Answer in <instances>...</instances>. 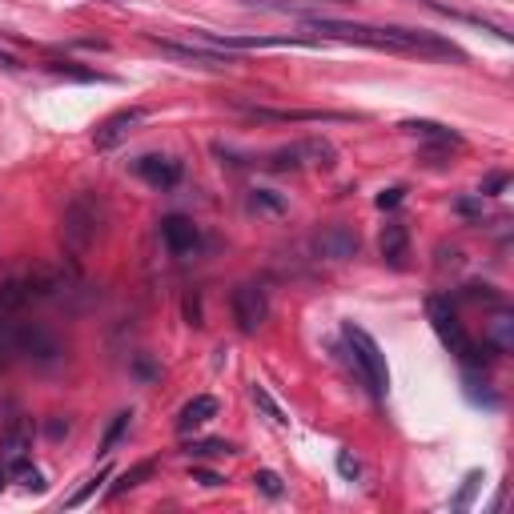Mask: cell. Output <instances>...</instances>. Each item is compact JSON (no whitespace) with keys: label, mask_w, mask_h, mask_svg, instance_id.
Masks as SVG:
<instances>
[{"label":"cell","mask_w":514,"mask_h":514,"mask_svg":"<svg viewBox=\"0 0 514 514\" xmlns=\"http://www.w3.org/2000/svg\"><path fill=\"white\" fill-rule=\"evenodd\" d=\"M310 33L346 41V45H366L382 53H406V57H430V61H466L458 45L430 29H402V25H358V21H334V17H302Z\"/></svg>","instance_id":"obj_1"},{"label":"cell","mask_w":514,"mask_h":514,"mask_svg":"<svg viewBox=\"0 0 514 514\" xmlns=\"http://www.w3.org/2000/svg\"><path fill=\"white\" fill-rule=\"evenodd\" d=\"M426 318H430L434 334L442 338V346H446V350H450L466 370H482V366L490 362V350H494V346H490V342H486V346H478V342L462 330V322H458V314H454V306H450L446 298H438V294H434V298L426 302Z\"/></svg>","instance_id":"obj_2"},{"label":"cell","mask_w":514,"mask_h":514,"mask_svg":"<svg viewBox=\"0 0 514 514\" xmlns=\"http://www.w3.org/2000/svg\"><path fill=\"white\" fill-rule=\"evenodd\" d=\"M342 338H346L350 358H354V370L362 374V382L374 394V402H386V394H390V366H386L382 346L362 326H354V322H342Z\"/></svg>","instance_id":"obj_3"},{"label":"cell","mask_w":514,"mask_h":514,"mask_svg":"<svg viewBox=\"0 0 514 514\" xmlns=\"http://www.w3.org/2000/svg\"><path fill=\"white\" fill-rule=\"evenodd\" d=\"M0 346L13 350V354H21V358H37V362H57V358H61V342H57L45 326L25 322L21 314L0 322Z\"/></svg>","instance_id":"obj_4"},{"label":"cell","mask_w":514,"mask_h":514,"mask_svg":"<svg viewBox=\"0 0 514 514\" xmlns=\"http://www.w3.org/2000/svg\"><path fill=\"white\" fill-rule=\"evenodd\" d=\"M57 290H61V278H57V274H29V278H9V282H0V322L25 314L33 302L53 298Z\"/></svg>","instance_id":"obj_5"},{"label":"cell","mask_w":514,"mask_h":514,"mask_svg":"<svg viewBox=\"0 0 514 514\" xmlns=\"http://www.w3.org/2000/svg\"><path fill=\"white\" fill-rule=\"evenodd\" d=\"M101 225H105V205H101V197H93V193L73 197V205L65 209V221H61L65 241H69L73 253H85V249L97 241Z\"/></svg>","instance_id":"obj_6"},{"label":"cell","mask_w":514,"mask_h":514,"mask_svg":"<svg viewBox=\"0 0 514 514\" xmlns=\"http://www.w3.org/2000/svg\"><path fill=\"white\" fill-rule=\"evenodd\" d=\"M149 45H153L161 57H169V61H177V65H189V69L225 73V69H233V65H237L229 53L209 49V45H193V41H161V37H149Z\"/></svg>","instance_id":"obj_7"},{"label":"cell","mask_w":514,"mask_h":514,"mask_svg":"<svg viewBox=\"0 0 514 514\" xmlns=\"http://www.w3.org/2000/svg\"><path fill=\"white\" fill-rule=\"evenodd\" d=\"M334 145L322 141V137H306V141H294L286 149H274L270 153V169L274 173H286V169H302V165H334Z\"/></svg>","instance_id":"obj_8"},{"label":"cell","mask_w":514,"mask_h":514,"mask_svg":"<svg viewBox=\"0 0 514 514\" xmlns=\"http://www.w3.org/2000/svg\"><path fill=\"white\" fill-rule=\"evenodd\" d=\"M229 306H233V322H237L241 334H257V330L266 326V318H270V298H266L262 286H253V282L237 286L233 298H229Z\"/></svg>","instance_id":"obj_9"},{"label":"cell","mask_w":514,"mask_h":514,"mask_svg":"<svg viewBox=\"0 0 514 514\" xmlns=\"http://www.w3.org/2000/svg\"><path fill=\"white\" fill-rule=\"evenodd\" d=\"M149 121V109H141V105H133V109H117L113 117H105L101 125H97V133H93V145L105 153V149H117L121 141H129V133L137 129V125H145Z\"/></svg>","instance_id":"obj_10"},{"label":"cell","mask_w":514,"mask_h":514,"mask_svg":"<svg viewBox=\"0 0 514 514\" xmlns=\"http://www.w3.org/2000/svg\"><path fill=\"white\" fill-rule=\"evenodd\" d=\"M314 249H318V257H326V262H350V257L358 253V233H354L350 225L334 221V225L318 229Z\"/></svg>","instance_id":"obj_11"},{"label":"cell","mask_w":514,"mask_h":514,"mask_svg":"<svg viewBox=\"0 0 514 514\" xmlns=\"http://www.w3.org/2000/svg\"><path fill=\"white\" fill-rule=\"evenodd\" d=\"M133 173L153 189H173L181 181V161L169 153H145L133 161Z\"/></svg>","instance_id":"obj_12"},{"label":"cell","mask_w":514,"mask_h":514,"mask_svg":"<svg viewBox=\"0 0 514 514\" xmlns=\"http://www.w3.org/2000/svg\"><path fill=\"white\" fill-rule=\"evenodd\" d=\"M161 241H165V249H169L173 257H189V253L201 245V229H197L189 217L169 213V217H161Z\"/></svg>","instance_id":"obj_13"},{"label":"cell","mask_w":514,"mask_h":514,"mask_svg":"<svg viewBox=\"0 0 514 514\" xmlns=\"http://www.w3.org/2000/svg\"><path fill=\"white\" fill-rule=\"evenodd\" d=\"M249 117L257 121H350V113H326V109H262V105H245Z\"/></svg>","instance_id":"obj_14"},{"label":"cell","mask_w":514,"mask_h":514,"mask_svg":"<svg viewBox=\"0 0 514 514\" xmlns=\"http://www.w3.org/2000/svg\"><path fill=\"white\" fill-rule=\"evenodd\" d=\"M33 450V430L29 422H13L5 434H0V462L13 466V462H25Z\"/></svg>","instance_id":"obj_15"},{"label":"cell","mask_w":514,"mask_h":514,"mask_svg":"<svg viewBox=\"0 0 514 514\" xmlns=\"http://www.w3.org/2000/svg\"><path fill=\"white\" fill-rule=\"evenodd\" d=\"M378 245H382V257H386V262H390L394 270H402V266H406V253H410V233H406V225H402V221H386V225H382Z\"/></svg>","instance_id":"obj_16"},{"label":"cell","mask_w":514,"mask_h":514,"mask_svg":"<svg viewBox=\"0 0 514 514\" xmlns=\"http://www.w3.org/2000/svg\"><path fill=\"white\" fill-rule=\"evenodd\" d=\"M209 418H217V398H209V394H197L193 402H185V406L177 410V434L201 430Z\"/></svg>","instance_id":"obj_17"},{"label":"cell","mask_w":514,"mask_h":514,"mask_svg":"<svg viewBox=\"0 0 514 514\" xmlns=\"http://www.w3.org/2000/svg\"><path fill=\"white\" fill-rule=\"evenodd\" d=\"M402 129H406V133H414V137H422V141H430V145H438V149H450V145L458 149V145H462V137H458V133H450V129H446V125H438V121H406Z\"/></svg>","instance_id":"obj_18"},{"label":"cell","mask_w":514,"mask_h":514,"mask_svg":"<svg viewBox=\"0 0 514 514\" xmlns=\"http://www.w3.org/2000/svg\"><path fill=\"white\" fill-rule=\"evenodd\" d=\"M414 5H422V9H430V13H438V17H450V21H466V25H482V29H490L498 41H510V33L506 29H494V25H486L482 17H466V13H458V9H450V5H442V0H414Z\"/></svg>","instance_id":"obj_19"},{"label":"cell","mask_w":514,"mask_h":514,"mask_svg":"<svg viewBox=\"0 0 514 514\" xmlns=\"http://www.w3.org/2000/svg\"><path fill=\"white\" fill-rule=\"evenodd\" d=\"M153 470H157V462H137L133 470H121V474H117V482L109 486V498H121L125 490H137L145 478H153Z\"/></svg>","instance_id":"obj_20"},{"label":"cell","mask_w":514,"mask_h":514,"mask_svg":"<svg viewBox=\"0 0 514 514\" xmlns=\"http://www.w3.org/2000/svg\"><path fill=\"white\" fill-rule=\"evenodd\" d=\"M490 346L498 350V354H506L510 346H514V322H510V314L502 310V314H494V322H490Z\"/></svg>","instance_id":"obj_21"},{"label":"cell","mask_w":514,"mask_h":514,"mask_svg":"<svg viewBox=\"0 0 514 514\" xmlns=\"http://www.w3.org/2000/svg\"><path fill=\"white\" fill-rule=\"evenodd\" d=\"M181 454H197V458H217V454H233V442H225V438H197V442H185L181 446Z\"/></svg>","instance_id":"obj_22"},{"label":"cell","mask_w":514,"mask_h":514,"mask_svg":"<svg viewBox=\"0 0 514 514\" xmlns=\"http://www.w3.org/2000/svg\"><path fill=\"white\" fill-rule=\"evenodd\" d=\"M109 478H113V470H109V466H101L93 478H85V486H81L73 498H65V510H77V506H85V502H89V498L101 490V482H109Z\"/></svg>","instance_id":"obj_23"},{"label":"cell","mask_w":514,"mask_h":514,"mask_svg":"<svg viewBox=\"0 0 514 514\" xmlns=\"http://www.w3.org/2000/svg\"><path fill=\"white\" fill-rule=\"evenodd\" d=\"M249 398H253V406L262 410L270 422H290V418H286V410H282V406L270 398V390H266V386H249Z\"/></svg>","instance_id":"obj_24"},{"label":"cell","mask_w":514,"mask_h":514,"mask_svg":"<svg viewBox=\"0 0 514 514\" xmlns=\"http://www.w3.org/2000/svg\"><path fill=\"white\" fill-rule=\"evenodd\" d=\"M249 209H257V213H286V197H278L274 189H253L249 193Z\"/></svg>","instance_id":"obj_25"},{"label":"cell","mask_w":514,"mask_h":514,"mask_svg":"<svg viewBox=\"0 0 514 514\" xmlns=\"http://www.w3.org/2000/svg\"><path fill=\"white\" fill-rule=\"evenodd\" d=\"M129 422H133V410H121V414L113 418V426H109L105 438H101V454H113V446L121 442V434L129 430Z\"/></svg>","instance_id":"obj_26"},{"label":"cell","mask_w":514,"mask_h":514,"mask_svg":"<svg viewBox=\"0 0 514 514\" xmlns=\"http://www.w3.org/2000/svg\"><path fill=\"white\" fill-rule=\"evenodd\" d=\"M9 470H13V474H17V482H21V486H25V490H37V494H41V490H45V474H41V470H37V466H29V458H25V462H13V466H9Z\"/></svg>","instance_id":"obj_27"},{"label":"cell","mask_w":514,"mask_h":514,"mask_svg":"<svg viewBox=\"0 0 514 514\" xmlns=\"http://www.w3.org/2000/svg\"><path fill=\"white\" fill-rule=\"evenodd\" d=\"M253 486L262 490L266 498H282V494H286V486H282V474H278V470H257V474H253Z\"/></svg>","instance_id":"obj_28"},{"label":"cell","mask_w":514,"mask_h":514,"mask_svg":"<svg viewBox=\"0 0 514 514\" xmlns=\"http://www.w3.org/2000/svg\"><path fill=\"white\" fill-rule=\"evenodd\" d=\"M49 69H53V73H65V77H77V81H101V73H93V69H77L73 61H49Z\"/></svg>","instance_id":"obj_29"},{"label":"cell","mask_w":514,"mask_h":514,"mask_svg":"<svg viewBox=\"0 0 514 514\" xmlns=\"http://www.w3.org/2000/svg\"><path fill=\"white\" fill-rule=\"evenodd\" d=\"M478 482H482V474H478V470H470V474H466V482H462V490H458V498H454L450 506H454V510H466V506H470V498H474V490H478Z\"/></svg>","instance_id":"obj_30"},{"label":"cell","mask_w":514,"mask_h":514,"mask_svg":"<svg viewBox=\"0 0 514 514\" xmlns=\"http://www.w3.org/2000/svg\"><path fill=\"white\" fill-rule=\"evenodd\" d=\"M338 474H342L346 482H354V478L362 474V466H358V458H354L350 450H338Z\"/></svg>","instance_id":"obj_31"},{"label":"cell","mask_w":514,"mask_h":514,"mask_svg":"<svg viewBox=\"0 0 514 514\" xmlns=\"http://www.w3.org/2000/svg\"><path fill=\"white\" fill-rule=\"evenodd\" d=\"M402 197H406V189H402V185H390V189H382V193L374 197V205H378V209H394V205H402Z\"/></svg>","instance_id":"obj_32"},{"label":"cell","mask_w":514,"mask_h":514,"mask_svg":"<svg viewBox=\"0 0 514 514\" xmlns=\"http://www.w3.org/2000/svg\"><path fill=\"white\" fill-rule=\"evenodd\" d=\"M502 189H506V173H490L482 181V193H502Z\"/></svg>","instance_id":"obj_33"},{"label":"cell","mask_w":514,"mask_h":514,"mask_svg":"<svg viewBox=\"0 0 514 514\" xmlns=\"http://www.w3.org/2000/svg\"><path fill=\"white\" fill-rule=\"evenodd\" d=\"M193 482H201V486H221L225 478H221V474H213V470H193Z\"/></svg>","instance_id":"obj_34"},{"label":"cell","mask_w":514,"mask_h":514,"mask_svg":"<svg viewBox=\"0 0 514 514\" xmlns=\"http://www.w3.org/2000/svg\"><path fill=\"white\" fill-rule=\"evenodd\" d=\"M0 65H5V69H21V61L13 53H5V49H0Z\"/></svg>","instance_id":"obj_35"},{"label":"cell","mask_w":514,"mask_h":514,"mask_svg":"<svg viewBox=\"0 0 514 514\" xmlns=\"http://www.w3.org/2000/svg\"><path fill=\"white\" fill-rule=\"evenodd\" d=\"M0 490H5V466H0Z\"/></svg>","instance_id":"obj_36"},{"label":"cell","mask_w":514,"mask_h":514,"mask_svg":"<svg viewBox=\"0 0 514 514\" xmlns=\"http://www.w3.org/2000/svg\"><path fill=\"white\" fill-rule=\"evenodd\" d=\"M109 5H121V0H109Z\"/></svg>","instance_id":"obj_37"}]
</instances>
